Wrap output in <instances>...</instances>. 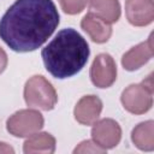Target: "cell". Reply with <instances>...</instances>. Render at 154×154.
Segmentation results:
<instances>
[{"instance_id":"cell-6","label":"cell","mask_w":154,"mask_h":154,"mask_svg":"<svg viewBox=\"0 0 154 154\" xmlns=\"http://www.w3.org/2000/svg\"><path fill=\"white\" fill-rule=\"evenodd\" d=\"M90 79L97 88H108L116 82L117 65L109 54L101 53L96 55L90 67Z\"/></svg>"},{"instance_id":"cell-17","label":"cell","mask_w":154,"mask_h":154,"mask_svg":"<svg viewBox=\"0 0 154 154\" xmlns=\"http://www.w3.org/2000/svg\"><path fill=\"white\" fill-rule=\"evenodd\" d=\"M6 66H7V54L0 47V73L6 69Z\"/></svg>"},{"instance_id":"cell-13","label":"cell","mask_w":154,"mask_h":154,"mask_svg":"<svg viewBox=\"0 0 154 154\" xmlns=\"http://www.w3.org/2000/svg\"><path fill=\"white\" fill-rule=\"evenodd\" d=\"M90 12L107 23H114L120 17L119 0H89Z\"/></svg>"},{"instance_id":"cell-9","label":"cell","mask_w":154,"mask_h":154,"mask_svg":"<svg viewBox=\"0 0 154 154\" xmlns=\"http://www.w3.org/2000/svg\"><path fill=\"white\" fill-rule=\"evenodd\" d=\"M102 111V101L95 95H85L78 100L75 106V119L82 125L94 124Z\"/></svg>"},{"instance_id":"cell-4","label":"cell","mask_w":154,"mask_h":154,"mask_svg":"<svg viewBox=\"0 0 154 154\" xmlns=\"http://www.w3.org/2000/svg\"><path fill=\"white\" fill-rule=\"evenodd\" d=\"M120 101L123 107L132 114H143L153 106V83L152 75L146 81L137 84H130L122 93Z\"/></svg>"},{"instance_id":"cell-8","label":"cell","mask_w":154,"mask_h":154,"mask_svg":"<svg viewBox=\"0 0 154 154\" xmlns=\"http://www.w3.org/2000/svg\"><path fill=\"white\" fill-rule=\"evenodd\" d=\"M125 14L134 26H146L154 19L153 0H126Z\"/></svg>"},{"instance_id":"cell-7","label":"cell","mask_w":154,"mask_h":154,"mask_svg":"<svg viewBox=\"0 0 154 154\" xmlns=\"http://www.w3.org/2000/svg\"><path fill=\"white\" fill-rule=\"evenodd\" d=\"M91 137L96 144L103 149H109L119 143L122 138V129L116 120L111 118H103L94 123Z\"/></svg>"},{"instance_id":"cell-18","label":"cell","mask_w":154,"mask_h":154,"mask_svg":"<svg viewBox=\"0 0 154 154\" xmlns=\"http://www.w3.org/2000/svg\"><path fill=\"white\" fill-rule=\"evenodd\" d=\"M0 153H14V149L4 142H0Z\"/></svg>"},{"instance_id":"cell-11","label":"cell","mask_w":154,"mask_h":154,"mask_svg":"<svg viewBox=\"0 0 154 154\" xmlns=\"http://www.w3.org/2000/svg\"><path fill=\"white\" fill-rule=\"evenodd\" d=\"M82 29L89 35V37L96 43H105L112 35V26L109 23L102 20L94 13H87L82 22Z\"/></svg>"},{"instance_id":"cell-12","label":"cell","mask_w":154,"mask_h":154,"mask_svg":"<svg viewBox=\"0 0 154 154\" xmlns=\"http://www.w3.org/2000/svg\"><path fill=\"white\" fill-rule=\"evenodd\" d=\"M23 150L26 154L32 153H54L55 138L48 132H35L26 138L23 144Z\"/></svg>"},{"instance_id":"cell-14","label":"cell","mask_w":154,"mask_h":154,"mask_svg":"<svg viewBox=\"0 0 154 154\" xmlns=\"http://www.w3.org/2000/svg\"><path fill=\"white\" fill-rule=\"evenodd\" d=\"M131 141L141 150H146V152L154 150V123L153 120L140 123L136 128H134L131 132Z\"/></svg>"},{"instance_id":"cell-16","label":"cell","mask_w":154,"mask_h":154,"mask_svg":"<svg viewBox=\"0 0 154 154\" xmlns=\"http://www.w3.org/2000/svg\"><path fill=\"white\" fill-rule=\"evenodd\" d=\"M105 152H106V149H103L102 147H100L95 142L88 141V140L81 142L73 149V153H105Z\"/></svg>"},{"instance_id":"cell-15","label":"cell","mask_w":154,"mask_h":154,"mask_svg":"<svg viewBox=\"0 0 154 154\" xmlns=\"http://www.w3.org/2000/svg\"><path fill=\"white\" fill-rule=\"evenodd\" d=\"M61 10L67 14H77L85 7L87 0H59Z\"/></svg>"},{"instance_id":"cell-3","label":"cell","mask_w":154,"mask_h":154,"mask_svg":"<svg viewBox=\"0 0 154 154\" xmlns=\"http://www.w3.org/2000/svg\"><path fill=\"white\" fill-rule=\"evenodd\" d=\"M24 100L29 107L51 111L57 105L58 96L51 82L41 75H36L30 77L25 83Z\"/></svg>"},{"instance_id":"cell-5","label":"cell","mask_w":154,"mask_h":154,"mask_svg":"<svg viewBox=\"0 0 154 154\" xmlns=\"http://www.w3.org/2000/svg\"><path fill=\"white\" fill-rule=\"evenodd\" d=\"M43 117L36 109H20L6 122L7 131L16 137H29L43 126Z\"/></svg>"},{"instance_id":"cell-10","label":"cell","mask_w":154,"mask_h":154,"mask_svg":"<svg viewBox=\"0 0 154 154\" xmlns=\"http://www.w3.org/2000/svg\"><path fill=\"white\" fill-rule=\"evenodd\" d=\"M152 35L144 42H141L129 49L122 58V65L128 71H135L148 63L153 57Z\"/></svg>"},{"instance_id":"cell-1","label":"cell","mask_w":154,"mask_h":154,"mask_svg":"<svg viewBox=\"0 0 154 154\" xmlns=\"http://www.w3.org/2000/svg\"><path fill=\"white\" fill-rule=\"evenodd\" d=\"M59 24L52 0H16L0 19V38L14 52L40 48Z\"/></svg>"},{"instance_id":"cell-2","label":"cell","mask_w":154,"mask_h":154,"mask_svg":"<svg viewBox=\"0 0 154 154\" xmlns=\"http://www.w3.org/2000/svg\"><path fill=\"white\" fill-rule=\"evenodd\" d=\"M90 51L84 37L72 28L60 30L42 49L47 71L55 78H69L87 64Z\"/></svg>"}]
</instances>
